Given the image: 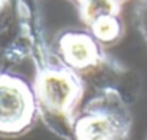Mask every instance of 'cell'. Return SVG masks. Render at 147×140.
<instances>
[{
	"label": "cell",
	"instance_id": "cell-2",
	"mask_svg": "<svg viewBox=\"0 0 147 140\" xmlns=\"http://www.w3.org/2000/svg\"><path fill=\"white\" fill-rule=\"evenodd\" d=\"M35 91L12 75H0V136L16 137L26 133L38 114Z\"/></svg>",
	"mask_w": 147,
	"mask_h": 140
},
{
	"label": "cell",
	"instance_id": "cell-4",
	"mask_svg": "<svg viewBox=\"0 0 147 140\" xmlns=\"http://www.w3.org/2000/svg\"><path fill=\"white\" fill-rule=\"evenodd\" d=\"M3 6H5V0H0V12H2Z\"/></svg>",
	"mask_w": 147,
	"mask_h": 140
},
{
	"label": "cell",
	"instance_id": "cell-3",
	"mask_svg": "<svg viewBox=\"0 0 147 140\" xmlns=\"http://www.w3.org/2000/svg\"><path fill=\"white\" fill-rule=\"evenodd\" d=\"M35 95L38 108L52 126L65 123L72 131L74 108L81 97V88L75 81L61 72H43L36 81Z\"/></svg>",
	"mask_w": 147,
	"mask_h": 140
},
{
	"label": "cell",
	"instance_id": "cell-1",
	"mask_svg": "<svg viewBox=\"0 0 147 140\" xmlns=\"http://www.w3.org/2000/svg\"><path fill=\"white\" fill-rule=\"evenodd\" d=\"M131 117L117 93L94 98L72 124V140H128Z\"/></svg>",
	"mask_w": 147,
	"mask_h": 140
}]
</instances>
